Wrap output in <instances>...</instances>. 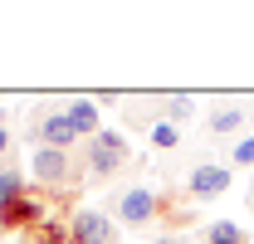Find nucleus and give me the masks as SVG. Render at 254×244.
Instances as JSON below:
<instances>
[{
  "label": "nucleus",
  "mask_w": 254,
  "mask_h": 244,
  "mask_svg": "<svg viewBox=\"0 0 254 244\" xmlns=\"http://www.w3.org/2000/svg\"><path fill=\"white\" fill-rule=\"evenodd\" d=\"M157 244H190V240H186V235H161Z\"/></svg>",
  "instance_id": "nucleus-16"
},
{
  "label": "nucleus",
  "mask_w": 254,
  "mask_h": 244,
  "mask_svg": "<svg viewBox=\"0 0 254 244\" xmlns=\"http://www.w3.org/2000/svg\"><path fill=\"white\" fill-rule=\"evenodd\" d=\"M34 181L44 185V190H59L64 181H68V152H59V147H39L30 161Z\"/></svg>",
  "instance_id": "nucleus-4"
},
{
  "label": "nucleus",
  "mask_w": 254,
  "mask_h": 244,
  "mask_svg": "<svg viewBox=\"0 0 254 244\" xmlns=\"http://www.w3.org/2000/svg\"><path fill=\"white\" fill-rule=\"evenodd\" d=\"M205 244H245V230L235 220H215V225H205Z\"/></svg>",
  "instance_id": "nucleus-10"
},
{
  "label": "nucleus",
  "mask_w": 254,
  "mask_h": 244,
  "mask_svg": "<svg viewBox=\"0 0 254 244\" xmlns=\"http://www.w3.org/2000/svg\"><path fill=\"white\" fill-rule=\"evenodd\" d=\"M186 118H190V98H186V93H176V98H166V122H176V127H181Z\"/></svg>",
  "instance_id": "nucleus-13"
},
{
  "label": "nucleus",
  "mask_w": 254,
  "mask_h": 244,
  "mask_svg": "<svg viewBox=\"0 0 254 244\" xmlns=\"http://www.w3.org/2000/svg\"><path fill=\"white\" fill-rule=\"evenodd\" d=\"M10 152V127H0V156Z\"/></svg>",
  "instance_id": "nucleus-17"
},
{
  "label": "nucleus",
  "mask_w": 254,
  "mask_h": 244,
  "mask_svg": "<svg viewBox=\"0 0 254 244\" xmlns=\"http://www.w3.org/2000/svg\"><path fill=\"white\" fill-rule=\"evenodd\" d=\"M64 118L73 122V132H78V137H98V132H103V122H98V103H88V98L68 103V108H64Z\"/></svg>",
  "instance_id": "nucleus-6"
},
{
  "label": "nucleus",
  "mask_w": 254,
  "mask_h": 244,
  "mask_svg": "<svg viewBox=\"0 0 254 244\" xmlns=\"http://www.w3.org/2000/svg\"><path fill=\"white\" fill-rule=\"evenodd\" d=\"M118 225H113V215L103 210H78L68 220V244H118Z\"/></svg>",
  "instance_id": "nucleus-1"
},
{
  "label": "nucleus",
  "mask_w": 254,
  "mask_h": 244,
  "mask_svg": "<svg viewBox=\"0 0 254 244\" xmlns=\"http://www.w3.org/2000/svg\"><path fill=\"white\" fill-rule=\"evenodd\" d=\"M20 195H25V176H20L15 166H0V210H5V205H15Z\"/></svg>",
  "instance_id": "nucleus-9"
},
{
  "label": "nucleus",
  "mask_w": 254,
  "mask_h": 244,
  "mask_svg": "<svg viewBox=\"0 0 254 244\" xmlns=\"http://www.w3.org/2000/svg\"><path fill=\"white\" fill-rule=\"evenodd\" d=\"M93 142H98V147H113V152H127V137H123V132H113V127H103Z\"/></svg>",
  "instance_id": "nucleus-15"
},
{
  "label": "nucleus",
  "mask_w": 254,
  "mask_h": 244,
  "mask_svg": "<svg viewBox=\"0 0 254 244\" xmlns=\"http://www.w3.org/2000/svg\"><path fill=\"white\" fill-rule=\"evenodd\" d=\"M245 118H250L245 108L225 103V108H215V113H210V132H215V137H225V132H240V127H245Z\"/></svg>",
  "instance_id": "nucleus-7"
},
{
  "label": "nucleus",
  "mask_w": 254,
  "mask_h": 244,
  "mask_svg": "<svg viewBox=\"0 0 254 244\" xmlns=\"http://www.w3.org/2000/svg\"><path fill=\"white\" fill-rule=\"evenodd\" d=\"M176 142H181V127H176V122H166V118H161L157 127H152V147H161V152H171Z\"/></svg>",
  "instance_id": "nucleus-11"
},
{
  "label": "nucleus",
  "mask_w": 254,
  "mask_h": 244,
  "mask_svg": "<svg viewBox=\"0 0 254 244\" xmlns=\"http://www.w3.org/2000/svg\"><path fill=\"white\" fill-rule=\"evenodd\" d=\"M230 181H235V171H230V166L205 161V166H195V171H190L186 190H190V200H220L225 190H230Z\"/></svg>",
  "instance_id": "nucleus-3"
},
{
  "label": "nucleus",
  "mask_w": 254,
  "mask_h": 244,
  "mask_svg": "<svg viewBox=\"0 0 254 244\" xmlns=\"http://www.w3.org/2000/svg\"><path fill=\"white\" fill-rule=\"evenodd\" d=\"M123 161H127V152H113V147H98V142H93V152H88V171H93V176H113Z\"/></svg>",
  "instance_id": "nucleus-8"
},
{
  "label": "nucleus",
  "mask_w": 254,
  "mask_h": 244,
  "mask_svg": "<svg viewBox=\"0 0 254 244\" xmlns=\"http://www.w3.org/2000/svg\"><path fill=\"white\" fill-rule=\"evenodd\" d=\"M230 166H254V137H240L235 152H230Z\"/></svg>",
  "instance_id": "nucleus-14"
},
{
  "label": "nucleus",
  "mask_w": 254,
  "mask_h": 244,
  "mask_svg": "<svg viewBox=\"0 0 254 244\" xmlns=\"http://www.w3.org/2000/svg\"><path fill=\"white\" fill-rule=\"evenodd\" d=\"M245 205H250V210H254V185H250V195H245Z\"/></svg>",
  "instance_id": "nucleus-18"
},
{
  "label": "nucleus",
  "mask_w": 254,
  "mask_h": 244,
  "mask_svg": "<svg viewBox=\"0 0 254 244\" xmlns=\"http://www.w3.org/2000/svg\"><path fill=\"white\" fill-rule=\"evenodd\" d=\"M34 240H39V244H68V225H59V220H44V225L34 230Z\"/></svg>",
  "instance_id": "nucleus-12"
},
{
  "label": "nucleus",
  "mask_w": 254,
  "mask_h": 244,
  "mask_svg": "<svg viewBox=\"0 0 254 244\" xmlns=\"http://www.w3.org/2000/svg\"><path fill=\"white\" fill-rule=\"evenodd\" d=\"M34 137H39V147H59V152H68V147L78 142L73 122L64 118V113H44V118H39V127H34Z\"/></svg>",
  "instance_id": "nucleus-5"
},
{
  "label": "nucleus",
  "mask_w": 254,
  "mask_h": 244,
  "mask_svg": "<svg viewBox=\"0 0 254 244\" xmlns=\"http://www.w3.org/2000/svg\"><path fill=\"white\" fill-rule=\"evenodd\" d=\"M157 215H161V200H157V190H147V185H132V190L118 195V220L123 225H152Z\"/></svg>",
  "instance_id": "nucleus-2"
}]
</instances>
